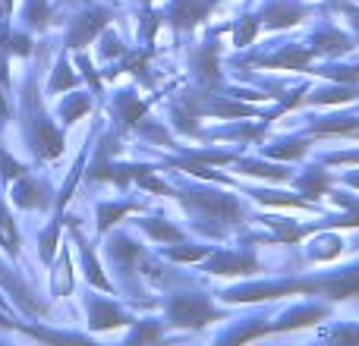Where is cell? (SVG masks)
I'll list each match as a JSON object with an SVG mask.
<instances>
[{"instance_id":"6da1fadb","label":"cell","mask_w":359,"mask_h":346,"mask_svg":"<svg viewBox=\"0 0 359 346\" xmlns=\"http://www.w3.org/2000/svg\"><path fill=\"white\" fill-rule=\"evenodd\" d=\"M170 318H174V324H205L215 318V309L205 299L189 296V299H177L170 305Z\"/></svg>"},{"instance_id":"7a4b0ae2","label":"cell","mask_w":359,"mask_h":346,"mask_svg":"<svg viewBox=\"0 0 359 346\" xmlns=\"http://www.w3.org/2000/svg\"><path fill=\"white\" fill-rule=\"evenodd\" d=\"M208 4L205 0H177V6L170 10V22L174 25H196L205 16Z\"/></svg>"},{"instance_id":"3957f363","label":"cell","mask_w":359,"mask_h":346,"mask_svg":"<svg viewBox=\"0 0 359 346\" xmlns=\"http://www.w3.org/2000/svg\"><path fill=\"white\" fill-rule=\"evenodd\" d=\"M13 198H16L19 208H41L44 205V189L35 183V179H25L13 189Z\"/></svg>"},{"instance_id":"277c9868","label":"cell","mask_w":359,"mask_h":346,"mask_svg":"<svg viewBox=\"0 0 359 346\" xmlns=\"http://www.w3.org/2000/svg\"><path fill=\"white\" fill-rule=\"evenodd\" d=\"M0 246H4L10 255L19 252V236H16V227H13L10 214H6L4 202H0Z\"/></svg>"},{"instance_id":"5b68a950","label":"cell","mask_w":359,"mask_h":346,"mask_svg":"<svg viewBox=\"0 0 359 346\" xmlns=\"http://www.w3.org/2000/svg\"><path fill=\"white\" fill-rule=\"evenodd\" d=\"M0 280H4L6 286H10L13 293H16V299H19V305H22V309H32V312H41V305L38 303H32V296H29V290H22V286H19V280L13 277V274H6V268L0 265Z\"/></svg>"},{"instance_id":"8992f818","label":"cell","mask_w":359,"mask_h":346,"mask_svg":"<svg viewBox=\"0 0 359 346\" xmlns=\"http://www.w3.org/2000/svg\"><path fill=\"white\" fill-rule=\"evenodd\" d=\"M92 324H95V328H111V324H123V318H120L111 305L95 303L92 305Z\"/></svg>"},{"instance_id":"52a82bcc","label":"cell","mask_w":359,"mask_h":346,"mask_svg":"<svg viewBox=\"0 0 359 346\" xmlns=\"http://www.w3.org/2000/svg\"><path fill=\"white\" fill-rule=\"evenodd\" d=\"M48 16H50V6L44 4V0H32V6H29V13H25V19H29L32 25H38V29H41V25L48 22Z\"/></svg>"},{"instance_id":"ba28073f","label":"cell","mask_w":359,"mask_h":346,"mask_svg":"<svg viewBox=\"0 0 359 346\" xmlns=\"http://www.w3.org/2000/svg\"><path fill=\"white\" fill-rule=\"evenodd\" d=\"M69 85H76V76L69 73L67 63H60V67H57L54 82H50V92H60V88H69Z\"/></svg>"},{"instance_id":"9c48e42d","label":"cell","mask_w":359,"mask_h":346,"mask_svg":"<svg viewBox=\"0 0 359 346\" xmlns=\"http://www.w3.org/2000/svg\"><path fill=\"white\" fill-rule=\"evenodd\" d=\"M0 173H4V179H16L19 173H22V167H19L4 148H0Z\"/></svg>"},{"instance_id":"30bf717a","label":"cell","mask_w":359,"mask_h":346,"mask_svg":"<svg viewBox=\"0 0 359 346\" xmlns=\"http://www.w3.org/2000/svg\"><path fill=\"white\" fill-rule=\"evenodd\" d=\"M13 50H16V54H29V38L16 35V38H13Z\"/></svg>"},{"instance_id":"8fae6325","label":"cell","mask_w":359,"mask_h":346,"mask_svg":"<svg viewBox=\"0 0 359 346\" xmlns=\"http://www.w3.org/2000/svg\"><path fill=\"white\" fill-rule=\"evenodd\" d=\"M0 328H13V321H6V318L0 315Z\"/></svg>"},{"instance_id":"7c38bea8","label":"cell","mask_w":359,"mask_h":346,"mask_svg":"<svg viewBox=\"0 0 359 346\" xmlns=\"http://www.w3.org/2000/svg\"><path fill=\"white\" fill-rule=\"evenodd\" d=\"M0 309H6V303H4V296H0Z\"/></svg>"}]
</instances>
